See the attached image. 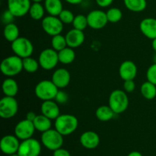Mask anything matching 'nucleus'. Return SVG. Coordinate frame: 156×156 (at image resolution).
Returning <instances> with one entry per match:
<instances>
[{
  "label": "nucleus",
  "mask_w": 156,
  "mask_h": 156,
  "mask_svg": "<svg viewBox=\"0 0 156 156\" xmlns=\"http://www.w3.org/2000/svg\"><path fill=\"white\" fill-rule=\"evenodd\" d=\"M53 156H71V155L68 150L62 149V148H59V149L53 151Z\"/></svg>",
  "instance_id": "58836bf2"
},
{
  "label": "nucleus",
  "mask_w": 156,
  "mask_h": 156,
  "mask_svg": "<svg viewBox=\"0 0 156 156\" xmlns=\"http://www.w3.org/2000/svg\"><path fill=\"white\" fill-rule=\"evenodd\" d=\"M9 156H21V155H18V153H15V154H13V155H9Z\"/></svg>",
  "instance_id": "de8ad7c7"
},
{
  "label": "nucleus",
  "mask_w": 156,
  "mask_h": 156,
  "mask_svg": "<svg viewBox=\"0 0 156 156\" xmlns=\"http://www.w3.org/2000/svg\"><path fill=\"white\" fill-rule=\"evenodd\" d=\"M108 105L116 114L126 111L129 106V98L126 91L120 89L114 90L109 96Z\"/></svg>",
  "instance_id": "7ed1b4c3"
},
{
  "label": "nucleus",
  "mask_w": 156,
  "mask_h": 156,
  "mask_svg": "<svg viewBox=\"0 0 156 156\" xmlns=\"http://www.w3.org/2000/svg\"><path fill=\"white\" fill-rule=\"evenodd\" d=\"M87 19H88V27L94 30L102 29L108 23L106 12L98 9L90 12L87 15Z\"/></svg>",
  "instance_id": "9b49d317"
},
{
  "label": "nucleus",
  "mask_w": 156,
  "mask_h": 156,
  "mask_svg": "<svg viewBox=\"0 0 156 156\" xmlns=\"http://www.w3.org/2000/svg\"><path fill=\"white\" fill-rule=\"evenodd\" d=\"M40 64L38 60L34 58L29 56V57L23 59V69L27 73H34L38 70Z\"/></svg>",
  "instance_id": "c756f323"
},
{
  "label": "nucleus",
  "mask_w": 156,
  "mask_h": 156,
  "mask_svg": "<svg viewBox=\"0 0 156 156\" xmlns=\"http://www.w3.org/2000/svg\"><path fill=\"white\" fill-rule=\"evenodd\" d=\"M2 88L5 96L15 97L18 92V82L12 77L7 78L3 81Z\"/></svg>",
  "instance_id": "412c9836"
},
{
  "label": "nucleus",
  "mask_w": 156,
  "mask_h": 156,
  "mask_svg": "<svg viewBox=\"0 0 156 156\" xmlns=\"http://www.w3.org/2000/svg\"><path fill=\"white\" fill-rule=\"evenodd\" d=\"M153 60H154V63H156V53H155V56H154V58H153Z\"/></svg>",
  "instance_id": "49530a36"
},
{
  "label": "nucleus",
  "mask_w": 156,
  "mask_h": 156,
  "mask_svg": "<svg viewBox=\"0 0 156 156\" xmlns=\"http://www.w3.org/2000/svg\"><path fill=\"white\" fill-rule=\"evenodd\" d=\"M147 81L156 85V63H153L148 68L146 72Z\"/></svg>",
  "instance_id": "f704fd0d"
},
{
  "label": "nucleus",
  "mask_w": 156,
  "mask_h": 156,
  "mask_svg": "<svg viewBox=\"0 0 156 156\" xmlns=\"http://www.w3.org/2000/svg\"><path fill=\"white\" fill-rule=\"evenodd\" d=\"M140 92L144 98L152 100L156 97V85L149 81H146L142 84Z\"/></svg>",
  "instance_id": "cd10ccee"
},
{
  "label": "nucleus",
  "mask_w": 156,
  "mask_h": 156,
  "mask_svg": "<svg viewBox=\"0 0 156 156\" xmlns=\"http://www.w3.org/2000/svg\"><path fill=\"white\" fill-rule=\"evenodd\" d=\"M41 152V144L34 138L22 140L18 154L21 156H39Z\"/></svg>",
  "instance_id": "9d476101"
},
{
  "label": "nucleus",
  "mask_w": 156,
  "mask_h": 156,
  "mask_svg": "<svg viewBox=\"0 0 156 156\" xmlns=\"http://www.w3.org/2000/svg\"><path fill=\"white\" fill-rule=\"evenodd\" d=\"M58 91L59 88L52 82V80L41 81L37 84L34 88L35 95L43 101L54 100Z\"/></svg>",
  "instance_id": "20e7f679"
},
{
  "label": "nucleus",
  "mask_w": 156,
  "mask_h": 156,
  "mask_svg": "<svg viewBox=\"0 0 156 156\" xmlns=\"http://www.w3.org/2000/svg\"><path fill=\"white\" fill-rule=\"evenodd\" d=\"M51 120H50V118L41 114L40 115H37L36 118L34 120L33 123L36 130L39 131L41 133H44L48 130V129H51Z\"/></svg>",
  "instance_id": "b1692460"
},
{
  "label": "nucleus",
  "mask_w": 156,
  "mask_h": 156,
  "mask_svg": "<svg viewBox=\"0 0 156 156\" xmlns=\"http://www.w3.org/2000/svg\"><path fill=\"white\" fill-rule=\"evenodd\" d=\"M43 0H31V2H41Z\"/></svg>",
  "instance_id": "a18cd8bd"
},
{
  "label": "nucleus",
  "mask_w": 156,
  "mask_h": 156,
  "mask_svg": "<svg viewBox=\"0 0 156 156\" xmlns=\"http://www.w3.org/2000/svg\"><path fill=\"white\" fill-rule=\"evenodd\" d=\"M35 129L33 122L27 120H21L15 126V135L20 140H25L33 136Z\"/></svg>",
  "instance_id": "f8f14e48"
},
{
  "label": "nucleus",
  "mask_w": 156,
  "mask_h": 156,
  "mask_svg": "<svg viewBox=\"0 0 156 156\" xmlns=\"http://www.w3.org/2000/svg\"><path fill=\"white\" fill-rule=\"evenodd\" d=\"M23 69V59L17 55L9 56L2 59L0 65V70L4 76L13 77L20 74Z\"/></svg>",
  "instance_id": "f03ea898"
},
{
  "label": "nucleus",
  "mask_w": 156,
  "mask_h": 156,
  "mask_svg": "<svg viewBox=\"0 0 156 156\" xmlns=\"http://www.w3.org/2000/svg\"><path fill=\"white\" fill-rule=\"evenodd\" d=\"M58 56H59V62L65 64V65H68V64H71L75 60L76 53H75L73 48L66 47V48L58 52Z\"/></svg>",
  "instance_id": "a878e982"
},
{
  "label": "nucleus",
  "mask_w": 156,
  "mask_h": 156,
  "mask_svg": "<svg viewBox=\"0 0 156 156\" xmlns=\"http://www.w3.org/2000/svg\"><path fill=\"white\" fill-rule=\"evenodd\" d=\"M18 111V103L15 97L5 96L0 100V117L3 119H11Z\"/></svg>",
  "instance_id": "6e6552de"
},
{
  "label": "nucleus",
  "mask_w": 156,
  "mask_h": 156,
  "mask_svg": "<svg viewBox=\"0 0 156 156\" xmlns=\"http://www.w3.org/2000/svg\"><path fill=\"white\" fill-rule=\"evenodd\" d=\"M67 3L71 5H79L82 2L83 0H65Z\"/></svg>",
  "instance_id": "79ce46f5"
},
{
  "label": "nucleus",
  "mask_w": 156,
  "mask_h": 156,
  "mask_svg": "<svg viewBox=\"0 0 156 156\" xmlns=\"http://www.w3.org/2000/svg\"><path fill=\"white\" fill-rule=\"evenodd\" d=\"M59 104L53 100L43 101L41 106V114L50 118V120H56L60 115Z\"/></svg>",
  "instance_id": "6ab92c4d"
},
{
  "label": "nucleus",
  "mask_w": 156,
  "mask_h": 156,
  "mask_svg": "<svg viewBox=\"0 0 156 156\" xmlns=\"http://www.w3.org/2000/svg\"><path fill=\"white\" fill-rule=\"evenodd\" d=\"M51 80L58 88L62 89L69 85L71 75L66 69L59 68L53 72Z\"/></svg>",
  "instance_id": "dca6fc26"
},
{
  "label": "nucleus",
  "mask_w": 156,
  "mask_h": 156,
  "mask_svg": "<svg viewBox=\"0 0 156 156\" xmlns=\"http://www.w3.org/2000/svg\"><path fill=\"white\" fill-rule=\"evenodd\" d=\"M41 140L44 147L53 152L62 148L64 142L63 136L56 129H50L42 133Z\"/></svg>",
  "instance_id": "39448f33"
},
{
  "label": "nucleus",
  "mask_w": 156,
  "mask_h": 156,
  "mask_svg": "<svg viewBox=\"0 0 156 156\" xmlns=\"http://www.w3.org/2000/svg\"><path fill=\"white\" fill-rule=\"evenodd\" d=\"M19 28L15 23H10L5 25L3 30V35L6 41L12 43L19 37Z\"/></svg>",
  "instance_id": "393cba45"
},
{
  "label": "nucleus",
  "mask_w": 156,
  "mask_h": 156,
  "mask_svg": "<svg viewBox=\"0 0 156 156\" xmlns=\"http://www.w3.org/2000/svg\"><path fill=\"white\" fill-rule=\"evenodd\" d=\"M30 2L31 0H8V9L15 18H21L29 12Z\"/></svg>",
  "instance_id": "ddd939ff"
},
{
  "label": "nucleus",
  "mask_w": 156,
  "mask_h": 156,
  "mask_svg": "<svg viewBox=\"0 0 156 156\" xmlns=\"http://www.w3.org/2000/svg\"><path fill=\"white\" fill-rule=\"evenodd\" d=\"M126 9L133 12H143L147 7L146 0H123Z\"/></svg>",
  "instance_id": "bb28decb"
},
{
  "label": "nucleus",
  "mask_w": 156,
  "mask_h": 156,
  "mask_svg": "<svg viewBox=\"0 0 156 156\" xmlns=\"http://www.w3.org/2000/svg\"><path fill=\"white\" fill-rule=\"evenodd\" d=\"M138 69L134 62L126 60L120 64L119 67V75L123 81L134 80L137 75Z\"/></svg>",
  "instance_id": "2eb2a0df"
},
{
  "label": "nucleus",
  "mask_w": 156,
  "mask_h": 156,
  "mask_svg": "<svg viewBox=\"0 0 156 156\" xmlns=\"http://www.w3.org/2000/svg\"><path fill=\"white\" fill-rule=\"evenodd\" d=\"M140 31L146 37L150 40L156 38V18H146L140 24Z\"/></svg>",
  "instance_id": "aec40b11"
},
{
  "label": "nucleus",
  "mask_w": 156,
  "mask_h": 156,
  "mask_svg": "<svg viewBox=\"0 0 156 156\" xmlns=\"http://www.w3.org/2000/svg\"><path fill=\"white\" fill-rule=\"evenodd\" d=\"M63 24L59 17L53 15L44 17L41 21L43 30L47 34L51 37L60 34L63 30Z\"/></svg>",
  "instance_id": "1a4fd4ad"
},
{
  "label": "nucleus",
  "mask_w": 156,
  "mask_h": 156,
  "mask_svg": "<svg viewBox=\"0 0 156 156\" xmlns=\"http://www.w3.org/2000/svg\"><path fill=\"white\" fill-rule=\"evenodd\" d=\"M80 143L87 149H96L100 143V137L97 133L94 131H85L81 135Z\"/></svg>",
  "instance_id": "a211bd4d"
},
{
  "label": "nucleus",
  "mask_w": 156,
  "mask_h": 156,
  "mask_svg": "<svg viewBox=\"0 0 156 156\" xmlns=\"http://www.w3.org/2000/svg\"><path fill=\"white\" fill-rule=\"evenodd\" d=\"M65 37L66 39L67 46L73 49L80 47L85 39L83 30H77L75 28L69 30Z\"/></svg>",
  "instance_id": "f3484780"
},
{
  "label": "nucleus",
  "mask_w": 156,
  "mask_h": 156,
  "mask_svg": "<svg viewBox=\"0 0 156 156\" xmlns=\"http://www.w3.org/2000/svg\"><path fill=\"white\" fill-rule=\"evenodd\" d=\"M37 114H35L34 112H33V111H29V112H27V114H26V119L31 122H33L34 120H35Z\"/></svg>",
  "instance_id": "a19ab883"
},
{
  "label": "nucleus",
  "mask_w": 156,
  "mask_h": 156,
  "mask_svg": "<svg viewBox=\"0 0 156 156\" xmlns=\"http://www.w3.org/2000/svg\"><path fill=\"white\" fill-rule=\"evenodd\" d=\"M96 3L98 6L101 8L109 7L113 3L114 0H95Z\"/></svg>",
  "instance_id": "ea45409f"
},
{
  "label": "nucleus",
  "mask_w": 156,
  "mask_h": 156,
  "mask_svg": "<svg viewBox=\"0 0 156 156\" xmlns=\"http://www.w3.org/2000/svg\"><path fill=\"white\" fill-rule=\"evenodd\" d=\"M58 17L64 24H73V20L75 18L74 14L69 9H63Z\"/></svg>",
  "instance_id": "72a5a7b5"
},
{
  "label": "nucleus",
  "mask_w": 156,
  "mask_h": 156,
  "mask_svg": "<svg viewBox=\"0 0 156 156\" xmlns=\"http://www.w3.org/2000/svg\"><path fill=\"white\" fill-rule=\"evenodd\" d=\"M123 88L126 93H131L135 90L136 84L134 80H126L124 81L123 83Z\"/></svg>",
  "instance_id": "4c0bfd02"
},
{
  "label": "nucleus",
  "mask_w": 156,
  "mask_h": 156,
  "mask_svg": "<svg viewBox=\"0 0 156 156\" xmlns=\"http://www.w3.org/2000/svg\"><path fill=\"white\" fill-rule=\"evenodd\" d=\"M44 8L49 15L59 16L63 10V6L61 0H44Z\"/></svg>",
  "instance_id": "4be33fe9"
},
{
  "label": "nucleus",
  "mask_w": 156,
  "mask_h": 156,
  "mask_svg": "<svg viewBox=\"0 0 156 156\" xmlns=\"http://www.w3.org/2000/svg\"><path fill=\"white\" fill-rule=\"evenodd\" d=\"M115 113L111 108L109 105H102L97 108L95 111V116L101 122H108L114 118Z\"/></svg>",
  "instance_id": "5701e85b"
},
{
  "label": "nucleus",
  "mask_w": 156,
  "mask_h": 156,
  "mask_svg": "<svg viewBox=\"0 0 156 156\" xmlns=\"http://www.w3.org/2000/svg\"><path fill=\"white\" fill-rule=\"evenodd\" d=\"M51 46H52V48L57 52L60 51V50H62V49L68 47V46H67L66 37L61 35V34H57L52 37Z\"/></svg>",
  "instance_id": "7c9ffc66"
},
{
  "label": "nucleus",
  "mask_w": 156,
  "mask_h": 156,
  "mask_svg": "<svg viewBox=\"0 0 156 156\" xmlns=\"http://www.w3.org/2000/svg\"><path fill=\"white\" fill-rule=\"evenodd\" d=\"M16 136L6 135L2 138L0 142V149L2 152L8 155L18 153L21 143Z\"/></svg>",
  "instance_id": "4468645a"
},
{
  "label": "nucleus",
  "mask_w": 156,
  "mask_h": 156,
  "mask_svg": "<svg viewBox=\"0 0 156 156\" xmlns=\"http://www.w3.org/2000/svg\"><path fill=\"white\" fill-rule=\"evenodd\" d=\"M15 17L9 9L5 11L2 15V21L4 23L5 25L7 24H10V23H13L14 20H15Z\"/></svg>",
  "instance_id": "e433bc0d"
},
{
  "label": "nucleus",
  "mask_w": 156,
  "mask_h": 156,
  "mask_svg": "<svg viewBox=\"0 0 156 156\" xmlns=\"http://www.w3.org/2000/svg\"><path fill=\"white\" fill-rule=\"evenodd\" d=\"M40 66L44 70H52L56 66L59 61L58 52L53 48H47L41 52L38 57Z\"/></svg>",
  "instance_id": "0eeeda50"
},
{
  "label": "nucleus",
  "mask_w": 156,
  "mask_h": 156,
  "mask_svg": "<svg viewBox=\"0 0 156 156\" xmlns=\"http://www.w3.org/2000/svg\"><path fill=\"white\" fill-rule=\"evenodd\" d=\"M108 22L117 23L122 19L123 12L119 8H111L106 12Z\"/></svg>",
  "instance_id": "2f4dec72"
},
{
  "label": "nucleus",
  "mask_w": 156,
  "mask_h": 156,
  "mask_svg": "<svg viewBox=\"0 0 156 156\" xmlns=\"http://www.w3.org/2000/svg\"><path fill=\"white\" fill-rule=\"evenodd\" d=\"M12 50L15 55L21 59L31 56L34 52V46L31 41L24 37H19L12 43Z\"/></svg>",
  "instance_id": "423d86ee"
},
{
  "label": "nucleus",
  "mask_w": 156,
  "mask_h": 156,
  "mask_svg": "<svg viewBox=\"0 0 156 156\" xmlns=\"http://www.w3.org/2000/svg\"><path fill=\"white\" fill-rule=\"evenodd\" d=\"M55 101L59 105H64L69 100V96L66 92L63 91H58L57 94H56V98H55Z\"/></svg>",
  "instance_id": "c9c22d12"
},
{
  "label": "nucleus",
  "mask_w": 156,
  "mask_h": 156,
  "mask_svg": "<svg viewBox=\"0 0 156 156\" xmlns=\"http://www.w3.org/2000/svg\"><path fill=\"white\" fill-rule=\"evenodd\" d=\"M127 156H143V155L138 151H133L130 153L128 154Z\"/></svg>",
  "instance_id": "37998d69"
},
{
  "label": "nucleus",
  "mask_w": 156,
  "mask_h": 156,
  "mask_svg": "<svg viewBox=\"0 0 156 156\" xmlns=\"http://www.w3.org/2000/svg\"><path fill=\"white\" fill-rule=\"evenodd\" d=\"M45 11L44 5H43L41 2H33L30 5L28 14L32 19L39 21L44 18Z\"/></svg>",
  "instance_id": "c85d7f7f"
},
{
  "label": "nucleus",
  "mask_w": 156,
  "mask_h": 156,
  "mask_svg": "<svg viewBox=\"0 0 156 156\" xmlns=\"http://www.w3.org/2000/svg\"><path fill=\"white\" fill-rule=\"evenodd\" d=\"M55 129L62 136L73 134L77 129L79 120L76 116L69 114H60L55 120Z\"/></svg>",
  "instance_id": "f257e3e1"
},
{
  "label": "nucleus",
  "mask_w": 156,
  "mask_h": 156,
  "mask_svg": "<svg viewBox=\"0 0 156 156\" xmlns=\"http://www.w3.org/2000/svg\"><path fill=\"white\" fill-rule=\"evenodd\" d=\"M72 24L73 26V28L84 31V30H85V28L88 26L87 16L82 14L76 15Z\"/></svg>",
  "instance_id": "473e14b6"
},
{
  "label": "nucleus",
  "mask_w": 156,
  "mask_h": 156,
  "mask_svg": "<svg viewBox=\"0 0 156 156\" xmlns=\"http://www.w3.org/2000/svg\"><path fill=\"white\" fill-rule=\"evenodd\" d=\"M152 49L154 50V51L156 53V38L155 39L152 40Z\"/></svg>",
  "instance_id": "c03bdc74"
}]
</instances>
